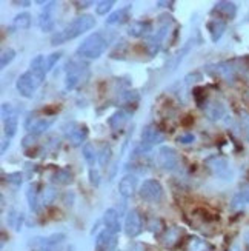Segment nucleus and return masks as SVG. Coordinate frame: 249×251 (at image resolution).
I'll return each mask as SVG.
<instances>
[{"mask_svg": "<svg viewBox=\"0 0 249 251\" xmlns=\"http://www.w3.org/2000/svg\"><path fill=\"white\" fill-rule=\"evenodd\" d=\"M94 26H95V19L90 14H83L75 20H72L71 24L68 26H65L62 31H57L56 34L51 37V43L52 45H60L63 42L72 40L75 37L82 36L83 32L90 31Z\"/></svg>", "mask_w": 249, "mask_h": 251, "instance_id": "f257e3e1", "label": "nucleus"}, {"mask_svg": "<svg viewBox=\"0 0 249 251\" xmlns=\"http://www.w3.org/2000/svg\"><path fill=\"white\" fill-rule=\"evenodd\" d=\"M108 48V40L103 37L102 32H94V34L86 37L77 48V56L83 59H99Z\"/></svg>", "mask_w": 249, "mask_h": 251, "instance_id": "f03ea898", "label": "nucleus"}, {"mask_svg": "<svg viewBox=\"0 0 249 251\" xmlns=\"http://www.w3.org/2000/svg\"><path fill=\"white\" fill-rule=\"evenodd\" d=\"M90 77L88 65L80 63L77 60H71L67 65V77H65V88L68 91L77 88Z\"/></svg>", "mask_w": 249, "mask_h": 251, "instance_id": "7ed1b4c3", "label": "nucleus"}, {"mask_svg": "<svg viewBox=\"0 0 249 251\" xmlns=\"http://www.w3.org/2000/svg\"><path fill=\"white\" fill-rule=\"evenodd\" d=\"M206 167L211 170V173L215 177H219L225 182L232 180L234 173L228 159H225L222 156H211L209 159H206Z\"/></svg>", "mask_w": 249, "mask_h": 251, "instance_id": "20e7f679", "label": "nucleus"}, {"mask_svg": "<svg viewBox=\"0 0 249 251\" xmlns=\"http://www.w3.org/2000/svg\"><path fill=\"white\" fill-rule=\"evenodd\" d=\"M140 198L148 203H157L163 198V187L156 179L143 180L142 187H140Z\"/></svg>", "mask_w": 249, "mask_h": 251, "instance_id": "39448f33", "label": "nucleus"}, {"mask_svg": "<svg viewBox=\"0 0 249 251\" xmlns=\"http://www.w3.org/2000/svg\"><path fill=\"white\" fill-rule=\"evenodd\" d=\"M42 83L34 77V74L31 71H26L20 75L16 82V88L17 91L20 93L22 97H25V99H32V96H34L36 90L39 88Z\"/></svg>", "mask_w": 249, "mask_h": 251, "instance_id": "423d86ee", "label": "nucleus"}, {"mask_svg": "<svg viewBox=\"0 0 249 251\" xmlns=\"http://www.w3.org/2000/svg\"><path fill=\"white\" fill-rule=\"evenodd\" d=\"M171 17H166V20L163 22V24L160 25V28L156 31V34H153L148 42H146V48H148V52L151 57H154L158 54L160 48H161V43H163L165 37L168 36V31H169V26H171Z\"/></svg>", "mask_w": 249, "mask_h": 251, "instance_id": "0eeeda50", "label": "nucleus"}, {"mask_svg": "<svg viewBox=\"0 0 249 251\" xmlns=\"http://www.w3.org/2000/svg\"><path fill=\"white\" fill-rule=\"evenodd\" d=\"M157 160L158 167L165 171H174L179 167V156L171 147H161L157 152Z\"/></svg>", "mask_w": 249, "mask_h": 251, "instance_id": "6e6552de", "label": "nucleus"}, {"mask_svg": "<svg viewBox=\"0 0 249 251\" xmlns=\"http://www.w3.org/2000/svg\"><path fill=\"white\" fill-rule=\"evenodd\" d=\"M56 9H57V2H46V5H43L40 16H39V26L43 32L52 31L54 24H56Z\"/></svg>", "mask_w": 249, "mask_h": 251, "instance_id": "1a4fd4ad", "label": "nucleus"}, {"mask_svg": "<svg viewBox=\"0 0 249 251\" xmlns=\"http://www.w3.org/2000/svg\"><path fill=\"white\" fill-rule=\"evenodd\" d=\"M140 137H142V144H140V145H142L145 150H151L153 147L161 144L163 139H165L163 133H161V131L154 125H146L142 129V134H140Z\"/></svg>", "mask_w": 249, "mask_h": 251, "instance_id": "9d476101", "label": "nucleus"}, {"mask_svg": "<svg viewBox=\"0 0 249 251\" xmlns=\"http://www.w3.org/2000/svg\"><path fill=\"white\" fill-rule=\"evenodd\" d=\"M125 233L128 237H137L142 233V216L137 210H129L125 219Z\"/></svg>", "mask_w": 249, "mask_h": 251, "instance_id": "9b49d317", "label": "nucleus"}, {"mask_svg": "<svg viewBox=\"0 0 249 251\" xmlns=\"http://www.w3.org/2000/svg\"><path fill=\"white\" fill-rule=\"evenodd\" d=\"M68 129H65V134L69 139V142L74 145V147H79L82 145L83 142L88 137V128L85 125H80V124H69L67 126Z\"/></svg>", "mask_w": 249, "mask_h": 251, "instance_id": "f8f14e48", "label": "nucleus"}, {"mask_svg": "<svg viewBox=\"0 0 249 251\" xmlns=\"http://www.w3.org/2000/svg\"><path fill=\"white\" fill-rule=\"evenodd\" d=\"M137 190V176L134 174H126L118 182V193H120L125 199L131 198Z\"/></svg>", "mask_w": 249, "mask_h": 251, "instance_id": "ddd939ff", "label": "nucleus"}, {"mask_svg": "<svg viewBox=\"0 0 249 251\" xmlns=\"http://www.w3.org/2000/svg\"><path fill=\"white\" fill-rule=\"evenodd\" d=\"M209 73H212L214 75H220L226 82H232L235 77V68L229 62H223L219 65H212V67H208Z\"/></svg>", "mask_w": 249, "mask_h": 251, "instance_id": "4468645a", "label": "nucleus"}, {"mask_svg": "<svg viewBox=\"0 0 249 251\" xmlns=\"http://www.w3.org/2000/svg\"><path fill=\"white\" fill-rule=\"evenodd\" d=\"M103 225L105 230L111 234H117L120 231V221H118V214L114 208H108L103 214Z\"/></svg>", "mask_w": 249, "mask_h": 251, "instance_id": "2eb2a0df", "label": "nucleus"}, {"mask_svg": "<svg viewBox=\"0 0 249 251\" xmlns=\"http://www.w3.org/2000/svg\"><path fill=\"white\" fill-rule=\"evenodd\" d=\"M204 113H206L209 121H214L217 122L220 121L222 117L226 116V108L223 103L220 102H215V100H211V102H206L204 103Z\"/></svg>", "mask_w": 249, "mask_h": 251, "instance_id": "dca6fc26", "label": "nucleus"}, {"mask_svg": "<svg viewBox=\"0 0 249 251\" xmlns=\"http://www.w3.org/2000/svg\"><path fill=\"white\" fill-rule=\"evenodd\" d=\"M29 71L34 74V77L42 83L45 80V75H46V59L43 56H36L34 59L31 60V67H29Z\"/></svg>", "mask_w": 249, "mask_h": 251, "instance_id": "f3484780", "label": "nucleus"}, {"mask_svg": "<svg viewBox=\"0 0 249 251\" xmlns=\"http://www.w3.org/2000/svg\"><path fill=\"white\" fill-rule=\"evenodd\" d=\"M26 201L29 205V210L32 213L39 211V205H40V191H39V183L37 182H31L26 188Z\"/></svg>", "mask_w": 249, "mask_h": 251, "instance_id": "a211bd4d", "label": "nucleus"}, {"mask_svg": "<svg viewBox=\"0 0 249 251\" xmlns=\"http://www.w3.org/2000/svg\"><path fill=\"white\" fill-rule=\"evenodd\" d=\"M248 203H249V183L243 185V187L234 194V198L231 201V210L239 211Z\"/></svg>", "mask_w": 249, "mask_h": 251, "instance_id": "6ab92c4d", "label": "nucleus"}, {"mask_svg": "<svg viewBox=\"0 0 249 251\" xmlns=\"http://www.w3.org/2000/svg\"><path fill=\"white\" fill-rule=\"evenodd\" d=\"M153 29V25L148 20H136L128 28V34L131 37H143Z\"/></svg>", "mask_w": 249, "mask_h": 251, "instance_id": "aec40b11", "label": "nucleus"}, {"mask_svg": "<svg viewBox=\"0 0 249 251\" xmlns=\"http://www.w3.org/2000/svg\"><path fill=\"white\" fill-rule=\"evenodd\" d=\"M129 117H131V113H129V111L118 110L110 119H108V125H110L114 131H118V129H122L128 124Z\"/></svg>", "mask_w": 249, "mask_h": 251, "instance_id": "412c9836", "label": "nucleus"}, {"mask_svg": "<svg viewBox=\"0 0 249 251\" xmlns=\"http://www.w3.org/2000/svg\"><path fill=\"white\" fill-rule=\"evenodd\" d=\"M129 13H131V5L114 11L113 14L108 16L106 25H122V24H125V22L129 19Z\"/></svg>", "mask_w": 249, "mask_h": 251, "instance_id": "4be33fe9", "label": "nucleus"}, {"mask_svg": "<svg viewBox=\"0 0 249 251\" xmlns=\"http://www.w3.org/2000/svg\"><path fill=\"white\" fill-rule=\"evenodd\" d=\"M208 31L211 34V40L212 42H219L222 39V36L226 31V22L220 20V19H214L208 24Z\"/></svg>", "mask_w": 249, "mask_h": 251, "instance_id": "5701e85b", "label": "nucleus"}, {"mask_svg": "<svg viewBox=\"0 0 249 251\" xmlns=\"http://www.w3.org/2000/svg\"><path fill=\"white\" fill-rule=\"evenodd\" d=\"M214 13H219L226 19H234L237 14V6L232 2H217L214 6Z\"/></svg>", "mask_w": 249, "mask_h": 251, "instance_id": "b1692460", "label": "nucleus"}, {"mask_svg": "<svg viewBox=\"0 0 249 251\" xmlns=\"http://www.w3.org/2000/svg\"><path fill=\"white\" fill-rule=\"evenodd\" d=\"M183 234V230L181 228H168V231L165 233L163 236V245L168 247V248H172V247H176L179 242H180V237Z\"/></svg>", "mask_w": 249, "mask_h": 251, "instance_id": "393cba45", "label": "nucleus"}, {"mask_svg": "<svg viewBox=\"0 0 249 251\" xmlns=\"http://www.w3.org/2000/svg\"><path fill=\"white\" fill-rule=\"evenodd\" d=\"M51 180L57 185H63V187H67V185H71L72 183V173L68 170V168H60L57 170L56 173L51 176Z\"/></svg>", "mask_w": 249, "mask_h": 251, "instance_id": "a878e982", "label": "nucleus"}, {"mask_svg": "<svg viewBox=\"0 0 249 251\" xmlns=\"http://www.w3.org/2000/svg\"><path fill=\"white\" fill-rule=\"evenodd\" d=\"M52 124H54V117H42L29 126V133L34 136H39L42 133H45Z\"/></svg>", "mask_w": 249, "mask_h": 251, "instance_id": "bb28decb", "label": "nucleus"}, {"mask_svg": "<svg viewBox=\"0 0 249 251\" xmlns=\"http://www.w3.org/2000/svg\"><path fill=\"white\" fill-rule=\"evenodd\" d=\"M23 221H25V216L22 211L19 210H9L8 213V225L13 228L14 231H20L22 230V225H23Z\"/></svg>", "mask_w": 249, "mask_h": 251, "instance_id": "cd10ccee", "label": "nucleus"}, {"mask_svg": "<svg viewBox=\"0 0 249 251\" xmlns=\"http://www.w3.org/2000/svg\"><path fill=\"white\" fill-rule=\"evenodd\" d=\"M3 125H5V136L8 139L14 137L16 133H17V128H19V114H17V111L9 119H6V121L3 122Z\"/></svg>", "mask_w": 249, "mask_h": 251, "instance_id": "c85d7f7f", "label": "nucleus"}, {"mask_svg": "<svg viewBox=\"0 0 249 251\" xmlns=\"http://www.w3.org/2000/svg\"><path fill=\"white\" fill-rule=\"evenodd\" d=\"M57 198V190L54 187H45L42 190V194H40V203L43 206H48L51 205L54 201Z\"/></svg>", "mask_w": 249, "mask_h": 251, "instance_id": "c756f323", "label": "nucleus"}, {"mask_svg": "<svg viewBox=\"0 0 249 251\" xmlns=\"http://www.w3.org/2000/svg\"><path fill=\"white\" fill-rule=\"evenodd\" d=\"M82 152H83V157H85L86 163H88V165H90L91 168H94L95 160L99 159V154H97V152H95L94 145H91V144H85V145H83Z\"/></svg>", "mask_w": 249, "mask_h": 251, "instance_id": "7c9ffc66", "label": "nucleus"}, {"mask_svg": "<svg viewBox=\"0 0 249 251\" xmlns=\"http://www.w3.org/2000/svg\"><path fill=\"white\" fill-rule=\"evenodd\" d=\"M189 251H212V245L200 237H192L189 241Z\"/></svg>", "mask_w": 249, "mask_h": 251, "instance_id": "2f4dec72", "label": "nucleus"}, {"mask_svg": "<svg viewBox=\"0 0 249 251\" xmlns=\"http://www.w3.org/2000/svg\"><path fill=\"white\" fill-rule=\"evenodd\" d=\"M13 25L17 29H28L31 26V14L29 13H20L14 17Z\"/></svg>", "mask_w": 249, "mask_h": 251, "instance_id": "473e14b6", "label": "nucleus"}, {"mask_svg": "<svg viewBox=\"0 0 249 251\" xmlns=\"http://www.w3.org/2000/svg\"><path fill=\"white\" fill-rule=\"evenodd\" d=\"M113 157V150H111V145L110 144H103L100 147V151H99V163H100V167H106L108 163H110Z\"/></svg>", "mask_w": 249, "mask_h": 251, "instance_id": "72a5a7b5", "label": "nucleus"}, {"mask_svg": "<svg viewBox=\"0 0 249 251\" xmlns=\"http://www.w3.org/2000/svg\"><path fill=\"white\" fill-rule=\"evenodd\" d=\"M14 57H16V51H14L13 48L5 50V51L2 52V56H0V67H2V70L6 68L8 65L14 60Z\"/></svg>", "mask_w": 249, "mask_h": 251, "instance_id": "f704fd0d", "label": "nucleus"}, {"mask_svg": "<svg viewBox=\"0 0 249 251\" xmlns=\"http://www.w3.org/2000/svg\"><path fill=\"white\" fill-rule=\"evenodd\" d=\"M114 6V2L113 0H103V2H99L95 6V13L99 16H105L106 13H110Z\"/></svg>", "mask_w": 249, "mask_h": 251, "instance_id": "c9c22d12", "label": "nucleus"}, {"mask_svg": "<svg viewBox=\"0 0 249 251\" xmlns=\"http://www.w3.org/2000/svg\"><path fill=\"white\" fill-rule=\"evenodd\" d=\"M148 228H149L151 233L160 234L161 230H163V222H161L160 219H157V217H153V219H151L149 224H148Z\"/></svg>", "mask_w": 249, "mask_h": 251, "instance_id": "e433bc0d", "label": "nucleus"}, {"mask_svg": "<svg viewBox=\"0 0 249 251\" xmlns=\"http://www.w3.org/2000/svg\"><path fill=\"white\" fill-rule=\"evenodd\" d=\"M206 91H204L203 88H194L192 90V96H194V99H196L197 105L199 106H204V100H206V94H204Z\"/></svg>", "mask_w": 249, "mask_h": 251, "instance_id": "4c0bfd02", "label": "nucleus"}, {"mask_svg": "<svg viewBox=\"0 0 249 251\" xmlns=\"http://www.w3.org/2000/svg\"><path fill=\"white\" fill-rule=\"evenodd\" d=\"M60 57H62V52L60 51L49 54V56L46 57V71H51L54 67H56V63L60 60Z\"/></svg>", "mask_w": 249, "mask_h": 251, "instance_id": "58836bf2", "label": "nucleus"}, {"mask_svg": "<svg viewBox=\"0 0 249 251\" xmlns=\"http://www.w3.org/2000/svg\"><path fill=\"white\" fill-rule=\"evenodd\" d=\"M6 180L9 182V183H13V185H16V187H20L22 185V182H23V174L22 173H9L8 176H6Z\"/></svg>", "mask_w": 249, "mask_h": 251, "instance_id": "ea45409f", "label": "nucleus"}, {"mask_svg": "<svg viewBox=\"0 0 249 251\" xmlns=\"http://www.w3.org/2000/svg\"><path fill=\"white\" fill-rule=\"evenodd\" d=\"M16 113V110L13 108V105L11 103H2V121L5 122L6 119H9L11 116H13Z\"/></svg>", "mask_w": 249, "mask_h": 251, "instance_id": "a19ab883", "label": "nucleus"}, {"mask_svg": "<svg viewBox=\"0 0 249 251\" xmlns=\"http://www.w3.org/2000/svg\"><path fill=\"white\" fill-rule=\"evenodd\" d=\"M36 139H37V136L31 134V133H29L28 136H25L23 140H22V147H23V150H28V148H32V147H34Z\"/></svg>", "mask_w": 249, "mask_h": 251, "instance_id": "79ce46f5", "label": "nucleus"}, {"mask_svg": "<svg viewBox=\"0 0 249 251\" xmlns=\"http://www.w3.org/2000/svg\"><path fill=\"white\" fill-rule=\"evenodd\" d=\"M242 128H243V134H245L246 140L249 142V114L242 116Z\"/></svg>", "mask_w": 249, "mask_h": 251, "instance_id": "37998d69", "label": "nucleus"}, {"mask_svg": "<svg viewBox=\"0 0 249 251\" xmlns=\"http://www.w3.org/2000/svg\"><path fill=\"white\" fill-rule=\"evenodd\" d=\"M90 177H91V183L95 185V187L100 183V176H99V173H97V170H94V168L90 170Z\"/></svg>", "mask_w": 249, "mask_h": 251, "instance_id": "c03bdc74", "label": "nucleus"}, {"mask_svg": "<svg viewBox=\"0 0 249 251\" xmlns=\"http://www.w3.org/2000/svg\"><path fill=\"white\" fill-rule=\"evenodd\" d=\"M177 140L180 144H192V142L196 140V137H194V134H183V136H179Z\"/></svg>", "mask_w": 249, "mask_h": 251, "instance_id": "a18cd8bd", "label": "nucleus"}, {"mask_svg": "<svg viewBox=\"0 0 249 251\" xmlns=\"http://www.w3.org/2000/svg\"><path fill=\"white\" fill-rule=\"evenodd\" d=\"M128 251H143V247L140 244H133V245H129Z\"/></svg>", "mask_w": 249, "mask_h": 251, "instance_id": "49530a36", "label": "nucleus"}, {"mask_svg": "<svg viewBox=\"0 0 249 251\" xmlns=\"http://www.w3.org/2000/svg\"><path fill=\"white\" fill-rule=\"evenodd\" d=\"M8 147H9V139H8V140L3 139V140H2V154H5V151H6Z\"/></svg>", "mask_w": 249, "mask_h": 251, "instance_id": "de8ad7c7", "label": "nucleus"}, {"mask_svg": "<svg viewBox=\"0 0 249 251\" xmlns=\"http://www.w3.org/2000/svg\"><path fill=\"white\" fill-rule=\"evenodd\" d=\"M245 241H246V245H248V248H249V231L245 234Z\"/></svg>", "mask_w": 249, "mask_h": 251, "instance_id": "09e8293b", "label": "nucleus"}, {"mask_svg": "<svg viewBox=\"0 0 249 251\" xmlns=\"http://www.w3.org/2000/svg\"><path fill=\"white\" fill-rule=\"evenodd\" d=\"M19 5H22V6H29L31 5V2H17Z\"/></svg>", "mask_w": 249, "mask_h": 251, "instance_id": "8fccbe9b", "label": "nucleus"}, {"mask_svg": "<svg viewBox=\"0 0 249 251\" xmlns=\"http://www.w3.org/2000/svg\"><path fill=\"white\" fill-rule=\"evenodd\" d=\"M229 251H242V250H240V247H237V245H235V247H232Z\"/></svg>", "mask_w": 249, "mask_h": 251, "instance_id": "3c124183", "label": "nucleus"}, {"mask_svg": "<svg viewBox=\"0 0 249 251\" xmlns=\"http://www.w3.org/2000/svg\"><path fill=\"white\" fill-rule=\"evenodd\" d=\"M56 251H68V250H62V248H59V250H56Z\"/></svg>", "mask_w": 249, "mask_h": 251, "instance_id": "603ef678", "label": "nucleus"}]
</instances>
